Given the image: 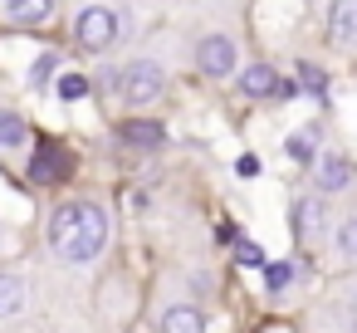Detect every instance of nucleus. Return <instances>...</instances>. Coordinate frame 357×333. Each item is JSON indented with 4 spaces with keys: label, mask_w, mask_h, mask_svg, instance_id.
Wrapping results in <instances>:
<instances>
[{
    "label": "nucleus",
    "mask_w": 357,
    "mask_h": 333,
    "mask_svg": "<svg viewBox=\"0 0 357 333\" xmlns=\"http://www.w3.org/2000/svg\"><path fill=\"white\" fill-rule=\"evenodd\" d=\"M25 304H30L25 279H15V274H0V318H15Z\"/></svg>",
    "instance_id": "obj_12"
},
{
    "label": "nucleus",
    "mask_w": 357,
    "mask_h": 333,
    "mask_svg": "<svg viewBox=\"0 0 357 333\" xmlns=\"http://www.w3.org/2000/svg\"><path fill=\"white\" fill-rule=\"evenodd\" d=\"M6 15L15 25H45L54 15V0H6Z\"/></svg>",
    "instance_id": "obj_11"
},
{
    "label": "nucleus",
    "mask_w": 357,
    "mask_h": 333,
    "mask_svg": "<svg viewBox=\"0 0 357 333\" xmlns=\"http://www.w3.org/2000/svg\"><path fill=\"white\" fill-rule=\"evenodd\" d=\"M74 40H79V50H89V54H108V50L123 40V15H118L113 6H84L79 20H74Z\"/></svg>",
    "instance_id": "obj_2"
},
{
    "label": "nucleus",
    "mask_w": 357,
    "mask_h": 333,
    "mask_svg": "<svg viewBox=\"0 0 357 333\" xmlns=\"http://www.w3.org/2000/svg\"><path fill=\"white\" fill-rule=\"evenodd\" d=\"M284 147H289L294 162H308V167H313V157H318V133H313V128H298V133H289Z\"/></svg>",
    "instance_id": "obj_15"
},
{
    "label": "nucleus",
    "mask_w": 357,
    "mask_h": 333,
    "mask_svg": "<svg viewBox=\"0 0 357 333\" xmlns=\"http://www.w3.org/2000/svg\"><path fill=\"white\" fill-rule=\"evenodd\" d=\"M118 94H123V103L147 108V103H157V98L167 94V69H162L157 59H132V64H123V74H118Z\"/></svg>",
    "instance_id": "obj_3"
},
{
    "label": "nucleus",
    "mask_w": 357,
    "mask_h": 333,
    "mask_svg": "<svg viewBox=\"0 0 357 333\" xmlns=\"http://www.w3.org/2000/svg\"><path fill=\"white\" fill-rule=\"evenodd\" d=\"M235 172H240V177H255V172H259V157H240Z\"/></svg>",
    "instance_id": "obj_22"
},
{
    "label": "nucleus",
    "mask_w": 357,
    "mask_h": 333,
    "mask_svg": "<svg viewBox=\"0 0 357 333\" xmlns=\"http://www.w3.org/2000/svg\"><path fill=\"white\" fill-rule=\"evenodd\" d=\"M162 333H206V318L191 304H176V309L162 313Z\"/></svg>",
    "instance_id": "obj_13"
},
{
    "label": "nucleus",
    "mask_w": 357,
    "mask_h": 333,
    "mask_svg": "<svg viewBox=\"0 0 357 333\" xmlns=\"http://www.w3.org/2000/svg\"><path fill=\"white\" fill-rule=\"evenodd\" d=\"M279 74L269 69V64H245L240 69V94L245 98H279Z\"/></svg>",
    "instance_id": "obj_8"
},
{
    "label": "nucleus",
    "mask_w": 357,
    "mask_h": 333,
    "mask_svg": "<svg viewBox=\"0 0 357 333\" xmlns=\"http://www.w3.org/2000/svg\"><path fill=\"white\" fill-rule=\"evenodd\" d=\"M235 260H240L245 269H264V265H269V260H264V250H259L255 240H240V245H235Z\"/></svg>",
    "instance_id": "obj_19"
},
{
    "label": "nucleus",
    "mask_w": 357,
    "mask_h": 333,
    "mask_svg": "<svg viewBox=\"0 0 357 333\" xmlns=\"http://www.w3.org/2000/svg\"><path fill=\"white\" fill-rule=\"evenodd\" d=\"M313 186H318V196H337V191H347V186H352V162L337 157V152L313 157Z\"/></svg>",
    "instance_id": "obj_5"
},
{
    "label": "nucleus",
    "mask_w": 357,
    "mask_h": 333,
    "mask_svg": "<svg viewBox=\"0 0 357 333\" xmlns=\"http://www.w3.org/2000/svg\"><path fill=\"white\" fill-rule=\"evenodd\" d=\"M54 94H59L64 103H79V98L89 94V79H84V74H59V79H54Z\"/></svg>",
    "instance_id": "obj_18"
},
{
    "label": "nucleus",
    "mask_w": 357,
    "mask_h": 333,
    "mask_svg": "<svg viewBox=\"0 0 357 333\" xmlns=\"http://www.w3.org/2000/svg\"><path fill=\"white\" fill-rule=\"evenodd\" d=\"M196 69H201L206 79H230V74L240 69L235 40H230V35H206V40L196 45Z\"/></svg>",
    "instance_id": "obj_4"
},
{
    "label": "nucleus",
    "mask_w": 357,
    "mask_h": 333,
    "mask_svg": "<svg viewBox=\"0 0 357 333\" xmlns=\"http://www.w3.org/2000/svg\"><path fill=\"white\" fill-rule=\"evenodd\" d=\"M30 142H35L30 138V123L20 113H10V108H0V152H20Z\"/></svg>",
    "instance_id": "obj_10"
},
{
    "label": "nucleus",
    "mask_w": 357,
    "mask_h": 333,
    "mask_svg": "<svg viewBox=\"0 0 357 333\" xmlns=\"http://www.w3.org/2000/svg\"><path fill=\"white\" fill-rule=\"evenodd\" d=\"M337 255L342 260H357V211L337 221Z\"/></svg>",
    "instance_id": "obj_17"
},
{
    "label": "nucleus",
    "mask_w": 357,
    "mask_h": 333,
    "mask_svg": "<svg viewBox=\"0 0 357 333\" xmlns=\"http://www.w3.org/2000/svg\"><path fill=\"white\" fill-rule=\"evenodd\" d=\"M264 284L269 289H289L294 284V265L284 260V265H264Z\"/></svg>",
    "instance_id": "obj_21"
},
{
    "label": "nucleus",
    "mask_w": 357,
    "mask_h": 333,
    "mask_svg": "<svg viewBox=\"0 0 357 333\" xmlns=\"http://www.w3.org/2000/svg\"><path fill=\"white\" fill-rule=\"evenodd\" d=\"M118 138H123V142H132V147H162V128H157V123H147V118L123 123V128H118Z\"/></svg>",
    "instance_id": "obj_14"
},
{
    "label": "nucleus",
    "mask_w": 357,
    "mask_h": 333,
    "mask_svg": "<svg viewBox=\"0 0 357 333\" xmlns=\"http://www.w3.org/2000/svg\"><path fill=\"white\" fill-rule=\"evenodd\" d=\"M347 313H352V323H357V284L347 289Z\"/></svg>",
    "instance_id": "obj_23"
},
{
    "label": "nucleus",
    "mask_w": 357,
    "mask_h": 333,
    "mask_svg": "<svg viewBox=\"0 0 357 333\" xmlns=\"http://www.w3.org/2000/svg\"><path fill=\"white\" fill-rule=\"evenodd\" d=\"M328 40L342 50H357V0H333L328 10Z\"/></svg>",
    "instance_id": "obj_7"
},
{
    "label": "nucleus",
    "mask_w": 357,
    "mask_h": 333,
    "mask_svg": "<svg viewBox=\"0 0 357 333\" xmlns=\"http://www.w3.org/2000/svg\"><path fill=\"white\" fill-rule=\"evenodd\" d=\"M298 84H303L308 94H318V98L328 94V74H318L313 64H298Z\"/></svg>",
    "instance_id": "obj_20"
},
{
    "label": "nucleus",
    "mask_w": 357,
    "mask_h": 333,
    "mask_svg": "<svg viewBox=\"0 0 357 333\" xmlns=\"http://www.w3.org/2000/svg\"><path fill=\"white\" fill-rule=\"evenodd\" d=\"M69 167H74V157H69L64 147H54V142H35L30 182H59V177H69Z\"/></svg>",
    "instance_id": "obj_6"
},
{
    "label": "nucleus",
    "mask_w": 357,
    "mask_h": 333,
    "mask_svg": "<svg viewBox=\"0 0 357 333\" xmlns=\"http://www.w3.org/2000/svg\"><path fill=\"white\" fill-rule=\"evenodd\" d=\"M54 79H59V54L45 50V54L30 64V89H45V84H54Z\"/></svg>",
    "instance_id": "obj_16"
},
{
    "label": "nucleus",
    "mask_w": 357,
    "mask_h": 333,
    "mask_svg": "<svg viewBox=\"0 0 357 333\" xmlns=\"http://www.w3.org/2000/svg\"><path fill=\"white\" fill-rule=\"evenodd\" d=\"M108 245V211L98 201H69L50 221V250L64 265H93Z\"/></svg>",
    "instance_id": "obj_1"
},
{
    "label": "nucleus",
    "mask_w": 357,
    "mask_h": 333,
    "mask_svg": "<svg viewBox=\"0 0 357 333\" xmlns=\"http://www.w3.org/2000/svg\"><path fill=\"white\" fill-rule=\"evenodd\" d=\"M323 196H303L298 206H294V230H298V240H318V230H323Z\"/></svg>",
    "instance_id": "obj_9"
}]
</instances>
